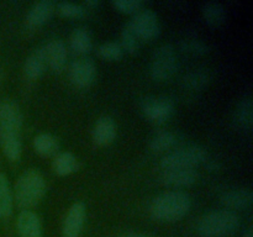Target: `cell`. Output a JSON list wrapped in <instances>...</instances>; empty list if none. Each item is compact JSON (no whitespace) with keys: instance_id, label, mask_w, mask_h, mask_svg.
<instances>
[{"instance_id":"obj_21","label":"cell","mask_w":253,"mask_h":237,"mask_svg":"<svg viewBox=\"0 0 253 237\" xmlns=\"http://www.w3.org/2000/svg\"><path fill=\"white\" fill-rule=\"evenodd\" d=\"M69 44L77 54H86L93 49V37L85 27H77L69 36Z\"/></svg>"},{"instance_id":"obj_30","label":"cell","mask_w":253,"mask_h":237,"mask_svg":"<svg viewBox=\"0 0 253 237\" xmlns=\"http://www.w3.org/2000/svg\"><path fill=\"white\" fill-rule=\"evenodd\" d=\"M111 5L115 10L123 14H137L143 9V2L141 0H114Z\"/></svg>"},{"instance_id":"obj_1","label":"cell","mask_w":253,"mask_h":237,"mask_svg":"<svg viewBox=\"0 0 253 237\" xmlns=\"http://www.w3.org/2000/svg\"><path fill=\"white\" fill-rule=\"evenodd\" d=\"M24 115L15 101L0 103V146L10 162H19L22 153L21 128Z\"/></svg>"},{"instance_id":"obj_29","label":"cell","mask_w":253,"mask_h":237,"mask_svg":"<svg viewBox=\"0 0 253 237\" xmlns=\"http://www.w3.org/2000/svg\"><path fill=\"white\" fill-rule=\"evenodd\" d=\"M56 10L59 15L69 19H79L85 15L86 10L82 6V4L72 1H61L56 4Z\"/></svg>"},{"instance_id":"obj_31","label":"cell","mask_w":253,"mask_h":237,"mask_svg":"<svg viewBox=\"0 0 253 237\" xmlns=\"http://www.w3.org/2000/svg\"><path fill=\"white\" fill-rule=\"evenodd\" d=\"M116 237H156L150 234H142V232H135V231H127L123 232V234L118 235Z\"/></svg>"},{"instance_id":"obj_18","label":"cell","mask_w":253,"mask_h":237,"mask_svg":"<svg viewBox=\"0 0 253 237\" xmlns=\"http://www.w3.org/2000/svg\"><path fill=\"white\" fill-rule=\"evenodd\" d=\"M81 167L79 159L77 156L72 152H58L53 157V162H52V168L53 172L59 177H67L77 170Z\"/></svg>"},{"instance_id":"obj_7","label":"cell","mask_w":253,"mask_h":237,"mask_svg":"<svg viewBox=\"0 0 253 237\" xmlns=\"http://www.w3.org/2000/svg\"><path fill=\"white\" fill-rule=\"evenodd\" d=\"M175 110L174 101L168 96H146L141 100V111L150 122L161 125L169 120Z\"/></svg>"},{"instance_id":"obj_5","label":"cell","mask_w":253,"mask_h":237,"mask_svg":"<svg viewBox=\"0 0 253 237\" xmlns=\"http://www.w3.org/2000/svg\"><path fill=\"white\" fill-rule=\"evenodd\" d=\"M208 153L204 147L198 145H187L175 147L163 156L161 159L162 170L179 169V168H197L205 163Z\"/></svg>"},{"instance_id":"obj_3","label":"cell","mask_w":253,"mask_h":237,"mask_svg":"<svg viewBox=\"0 0 253 237\" xmlns=\"http://www.w3.org/2000/svg\"><path fill=\"white\" fill-rule=\"evenodd\" d=\"M47 184L43 175L36 169H27L17 178L12 193L14 204L20 209L30 210L36 206L46 194Z\"/></svg>"},{"instance_id":"obj_14","label":"cell","mask_w":253,"mask_h":237,"mask_svg":"<svg viewBox=\"0 0 253 237\" xmlns=\"http://www.w3.org/2000/svg\"><path fill=\"white\" fill-rule=\"evenodd\" d=\"M118 136V125L111 116H100L94 123L91 130V138L93 142L99 147L110 146Z\"/></svg>"},{"instance_id":"obj_17","label":"cell","mask_w":253,"mask_h":237,"mask_svg":"<svg viewBox=\"0 0 253 237\" xmlns=\"http://www.w3.org/2000/svg\"><path fill=\"white\" fill-rule=\"evenodd\" d=\"M47 69L46 57L43 47H37L29 54L24 63V74L30 80H36L41 78Z\"/></svg>"},{"instance_id":"obj_26","label":"cell","mask_w":253,"mask_h":237,"mask_svg":"<svg viewBox=\"0 0 253 237\" xmlns=\"http://www.w3.org/2000/svg\"><path fill=\"white\" fill-rule=\"evenodd\" d=\"M141 40L135 32V30L131 27L130 22L125 24L121 29L120 34V44L123 47L124 52L128 54L137 53L141 47Z\"/></svg>"},{"instance_id":"obj_13","label":"cell","mask_w":253,"mask_h":237,"mask_svg":"<svg viewBox=\"0 0 253 237\" xmlns=\"http://www.w3.org/2000/svg\"><path fill=\"white\" fill-rule=\"evenodd\" d=\"M220 204L230 211L246 210L251 207L253 194L250 188H232L221 193L219 198Z\"/></svg>"},{"instance_id":"obj_23","label":"cell","mask_w":253,"mask_h":237,"mask_svg":"<svg viewBox=\"0 0 253 237\" xmlns=\"http://www.w3.org/2000/svg\"><path fill=\"white\" fill-rule=\"evenodd\" d=\"M14 210V193L5 173L0 172V217L7 219Z\"/></svg>"},{"instance_id":"obj_19","label":"cell","mask_w":253,"mask_h":237,"mask_svg":"<svg viewBox=\"0 0 253 237\" xmlns=\"http://www.w3.org/2000/svg\"><path fill=\"white\" fill-rule=\"evenodd\" d=\"M210 78L211 76L208 68H194L184 74L182 79V86L188 91H200L207 88Z\"/></svg>"},{"instance_id":"obj_24","label":"cell","mask_w":253,"mask_h":237,"mask_svg":"<svg viewBox=\"0 0 253 237\" xmlns=\"http://www.w3.org/2000/svg\"><path fill=\"white\" fill-rule=\"evenodd\" d=\"M204 21L210 27H220L226 21V10L219 1H207L202 7Z\"/></svg>"},{"instance_id":"obj_4","label":"cell","mask_w":253,"mask_h":237,"mask_svg":"<svg viewBox=\"0 0 253 237\" xmlns=\"http://www.w3.org/2000/svg\"><path fill=\"white\" fill-rule=\"evenodd\" d=\"M240 227V217L236 212L226 209L210 211L198 221L197 231L202 237H227Z\"/></svg>"},{"instance_id":"obj_15","label":"cell","mask_w":253,"mask_h":237,"mask_svg":"<svg viewBox=\"0 0 253 237\" xmlns=\"http://www.w3.org/2000/svg\"><path fill=\"white\" fill-rule=\"evenodd\" d=\"M19 237H42V222L32 210H22L16 220Z\"/></svg>"},{"instance_id":"obj_25","label":"cell","mask_w":253,"mask_h":237,"mask_svg":"<svg viewBox=\"0 0 253 237\" xmlns=\"http://www.w3.org/2000/svg\"><path fill=\"white\" fill-rule=\"evenodd\" d=\"M235 121L242 130H251L253 123V104L251 98L241 99L237 104L235 110Z\"/></svg>"},{"instance_id":"obj_27","label":"cell","mask_w":253,"mask_h":237,"mask_svg":"<svg viewBox=\"0 0 253 237\" xmlns=\"http://www.w3.org/2000/svg\"><path fill=\"white\" fill-rule=\"evenodd\" d=\"M180 49L189 56H205L209 52L207 42L198 37L189 36L180 41Z\"/></svg>"},{"instance_id":"obj_20","label":"cell","mask_w":253,"mask_h":237,"mask_svg":"<svg viewBox=\"0 0 253 237\" xmlns=\"http://www.w3.org/2000/svg\"><path fill=\"white\" fill-rule=\"evenodd\" d=\"M179 140L180 137L177 132H173V131H160L155 136H152V138L148 142V147H150L152 152H169V151L178 147Z\"/></svg>"},{"instance_id":"obj_33","label":"cell","mask_w":253,"mask_h":237,"mask_svg":"<svg viewBox=\"0 0 253 237\" xmlns=\"http://www.w3.org/2000/svg\"><path fill=\"white\" fill-rule=\"evenodd\" d=\"M244 237H253L252 227H249V229L246 230V232H245V234H244Z\"/></svg>"},{"instance_id":"obj_32","label":"cell","mask_w":253,"mask_h":237,"mask_svg":"<svg viewBox=\"0 0 253 237\" xmlns=\"http://www.w3.org/2000/svg\"><path fill=\"white\" fill-rule=\"evenodd\" d=\"M99 5H100V1H98V0H86L82 4V6L85 10H95Z\"/></svg>"},{"instance_id":"obj_28","label":"cell","mask_w":253,"mask_h":237,"mask_svg":"<svg viewBox=\"0 0 253 237\" xmlns=\"http://www.w3.org/2000/svg\"><path fill=\"white\" fill-rule=\"evenodd\" d=\"M124 54H125V52H124L120 42L118 41L105 42V43H101L100 46L98 47V56L100 57V58L105 59V61H120L124 57Z\"/></svg>"},{"instance_id":"obj_10","label":"cell","mask_w":253,"mask_h":237,"mask_svg":"<svg viewBox=\"0 0 253 237\" xmlns=\"http://www.w3.org/2000/svg\"><path fill=\"white\" fill-rule=\"evenodd\" d=\"M86 220V205L76 201L69 206L62 224V237H79Z\"/></svg>"},{"instance_id":"obj_6","label":"cell","mask_w":253,"mask_h":237,"mask_svg":"<svg viewBox=\"0 0 253 237\" xmlns=\"http://www.w3.org/2000/svg\"><path fill=\"white\" fill-rule=\"evenodd\" d=\"M178 71V56L170 43L161 44L151 58L150 74L156 81L169 80Z\"/></svg>"},{"instance_id":"obj_22","label":"cell","mask_w":253,"mask_h":237,"mask_svg":"<svg viewBox=\"0 0 253 237\" xmlns=\"http://www.w3.org/2000/svg\"><path fill=\"white\" fill-rule=\"evenodd\" d=\"M32 145L35 152L43 157H52V156L54 157L59 151L58 138L48 132H42L35 136Z\"/></svg>"},{"instance_id":"obj_16","label":"cell","mask_w":253,"mask_h":237,"mask_svg":"<svg viewBox=\"0 0 253 237\" xmlns=\"http://www.w3.org/2000/svg\"><path fill=\"white\" fill-rule=\"evenodd\" d=\"M56 10V4L51 0H41L31 6L26 15V24L31 29L43 26L49 21Z\"/></svg>"},{"instance_id":"obj_2","label":"cell","mask_w":253,"mask_h":237,"mask_svg":"<svg viewBox=\"0 0 253 237\" xmlns=\"http://www.w3.org/2000/svg\"><path fill=\"white\" fill-rule=\"evenodd\" d=\"M192 199L183 190H169L160 194L151 201L148 212L153 220L160 222L179 221L188 215Z\"/></svg>"},{"instance_id":"obj_12","label":"cell","mask_w":253,"mask_h":237,"mask_svg":"<svg viewBox=\"0 0 253 237\" xmlns=\"http://www.w3.org/2000/svg\"><path fill=\"white\" fill-rule=\"evenodd\" d=\"M44 57H46L47 68L53 73H62L67 67L68 61V49L66 43L61 39H53L43 46Z\"/></svg>"},{"instance_id":"obj_9","label":"cell","mask_w":253,"mask_h":237,"mask_svg":"<svg viewBox=\"0 0 253 237\" xmlns=\"http://www.w3.org/2000/svg\"><path fill=\"white\" fill-rule=\"evenodd\" d=\"M98 74L95 62L89 57H81L68 69L69 81L78 89H86L94 84Z\"/></svg>"},{"instance_id":"obj_11","label":"cell","mask_w":253,"mask_h":237,"mask_svg":"<svg viewBox=\"0 0 253 237\" xmlns=\"http://www.w3.org/2000/svg\"><path fill=\"white\" fill-rule=\"evenodd\" d=\"M199 179L197 168H179V169L163 170L160 180L162 185L173 190H180L194 185Z\"/></svg>"},{"instance_id":"obj_8","label":"cell","mask_w":253,"mask_h":237,"mask_svg":"<svg viewBox=\"0 0 253 237\" xmlns=\"http://www.w3.org/2000/svg\"><path fill=\"white\" fill-rule=\"evenodd\" d=\"M130 25L141 41L150 42L157 39L161 34V22L157 14L152 10L145 9L135 14L130 20Z\"/></svg>"}]
</instances>
